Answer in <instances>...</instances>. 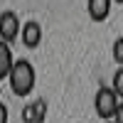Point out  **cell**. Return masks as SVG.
Segmentation results:
<instances>
[{
  "instance_id": "1",
  "label": "cell",
  "mask_w": 123,
  "mask_h": 123,
  "mask_svg": "<svg viewBox=\"0 0 123 123\" xmlns=\"http://www.w3.org/2000/svg\"><path fill=\"white\" fill-rule=\"evenodd\" d=\"M10 89H12V94L17 96H27L35 91V84H37V71L32 67V62L30 59H17L12 71H10Z\"/></svg>"
},
{
  "instance_id": "2",
  "label": "cell",
  "mask_w": 123,
  "mask_h": 123,
  "mask_svg": "<svg viewBox=\"0 0 123 123\" xmlns=\"http://www.w3.org/2000/svg\"><path fill=\"white\" fill-rule=\"evenodd\" d=\"M118 104H121V98L113 94V89L111 86H101L96 91V96H94V111H96V116L101 121H113L116 116V111H118Z\"/></svg>"
},
{
  "instance_id": "3",
  "label": "cell",
  "mask_w": 123,
  "mask_h": 123,
  "mask_svg": "<svg viewBox=\"0 0 123 123\" xmlns=\"http://www.w3.org/2000/svg\"><path fill=\"white\" fill-rule=\"evenodd\" d=\"M20 32H22V22H20L17 12L3 10V12H0V42L12 44L15 39L20 37Z\"/></svg>"
},
{
  "instance_id": "4",
  "label": "cell",
  "mask_w": 123,
  "mask_h": 123,
  "mask_svg": "<svg viewBox=\"0 0 123 123\" xmlns=\"http://www.w3.org/2000/svg\"><path fill=\"white\" fill-rule=\"evenodd\" d=\"M20 39L27 49H37L39 42H42V25L37 20H27L22 25V32H20Z\"/></svg>"
},
{
  "instance_id": "5",
  "label": "cell",
  "mask_w": 123,
  "mask_h": 123,
  "mask_svg": "<svg viewBox=\"0 0 123 123\" xmlns=\"http://www.w3.org/2000/svg\"><path fill=\"white\" fill-rule=\"evenodd\" d=\"M22 121L25 123H44L47 121V101L35 98L22 108Z\"/></svg>"
},
{
  "instance_id": "6",
  "label": "cell",
  "mask_w": 123,
  "mask_h": 123,
  "mask_svg": "<svg viewBox=\"0 0 123 123\" xmlns=\"http://www.w3.org/2000/svg\"><path fill=\"white\" fill-rule=\"evenodd\" d=\"M86 12L94 22H104L111 12V0H89L86 3Z\"/></svg>"
},
{
  "instance_id": "7",
  "label": "cell",
  "mask_w": 123,
  "mask_h": 123,
  "mask_svg": "<svg viewBox=\"0 0 123 123\" xmlns=\"http://www.w3.org/2000/svg\"><path fill=\"white\" fill-rule=\"evenodd\" d=\"M15 54H12V49H10V44L5 42H0V81L3 79H10V71H12L15 67Z\"/></svg>"
},
{
  "instance_id": "8",
  "label": "cell",
  "mask_w": 123,
  "mask_h": 123,
  "mask_svg": "<svg viewBox=\"0 0 123 123\" xmlns=\"http://www.w3.org/2000/svg\"><path fill=\"white\" fill-rule=\"evenodd\" d=\"M111 89H113V94L123 101V67H118L113 71V81H111Z\"/></svg>"
},
{
  "instance_id": "9",
  "label": "cell",
  "mask_w": 123,
  "mask_h": 123,
  "mask_svg": "<svg viewBox=\"0 0 123 123\" xmlns=\"http://www.w3.org/2000/svg\"><path fill=\"white\" fill-rule=\"evenodd\" d=\"M111 54H113V62L118 67H123V37H118L116 42H113V47H111Z\"/></svg>"
},
{
  "instance_id": "10",
  "label": "cell",
  "mask_w": 123,
  "mask_h": 123,
  "mask_svg": "<svg viewBox=\"0 0 123 123\" xmlns=\"http://www.w3.org/2000/svg\"><path fill=\"white\" fill-rule=\"evenodd\" d=\"M113 123H123V101L118 104V111H116V116H113Z\"/></svg>"
},
{
  "instance_id": "11",
  "label": "cell",
  "mask_w": 123,
  "mask_h": 123,
  "mask_svg": "<svg viewBox=\"0 0 123 123\" xmlns=\"http://www.w3.org/2000/svg\"><path fill=\"white\" fill-rule=\"evenodd\" d=\"M0 123H7V106L0 101Z\"/></svg>"
},
{
  "instance_id": "12",
  "label": "cell",
  "mask_w": 123,
  "mask_h": 123,
  "mask_svg": "<svg viewBox=\"0 0 123 123\" xmlns=\"http://www.w3.org/2000/svg\"><path fill=\"white\" fill-rule=\"evenodd\" d=\"M108 123H113V121H108Z\"/></svg>"
}]
</instances>
